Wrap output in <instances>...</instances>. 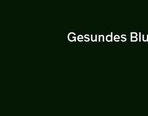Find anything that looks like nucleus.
<instances>
[{
    "mask_svg": "<svg viewBox=\"0 0 148 116\" xmlns=\"http://www.w3.org/2000/svg\"><path fill=\"white\" fill-rule=\"evenodd\" d=\"M112 33H111V35H108L106 37V40L108 41V42H111L112 40Z\"/></svg>",
    "mask_w": 148,
    "mask_h": 116,
    "instance_id": "f257e3e1",
    "label": "nucleus"
},
{
    "mask_svg": "<svg viewBox=\"0 0 148 116\" xmlns=\"http://www.w3.org/2000/svg\"><path fill=\"white\" fill-rule=\"evenodd\" d=\"M137 40L138 38L137 37H131V42H137Z\"/></svg>",
    "mask_w": 148,
    "mask_h": 116,
    "instance_id": "f03ea898",
    "label": "nucleus"
},
{
    "mask_svg": "<svg viewBox=\"0 0 148 116\" xmlns=\"http://www.w3.org/2000/svg\"><path fill=\"white\" fill-rule=\"evenodd\" d=\"M114 40H115L116 42L120 41V37H119V36L116 35V36L114 37Z\"/></svg>",
    "mask_w": 148,
    "mask_h": 116,
    "instance_id": "7ed1b4c3",
    "label": "nucleus"
},
{
    "mask_svg": "<svg viewBox=\"0 0 148 116\" xmlns=\"http://www.w3.org/2000/svg\"><path fill=\"white\" fill-rule=\"evenodd\" d=\"M143 40L144 42H148V35L147 36V37H145V35H143Z\"/></svg>",
    "mask_w": 148,
    "mask_h": 116,
    "instance_id": "20e7f679",
    "label": "nucleus"
},
{
    "mask_svg": "<svg viewBox=\"0 0 148 116\" xmlns=\"http://www.w3.org/2000/svg\"><path fill=\"white\" fill-rule=\"evenodd\" d=\"M77 40H79V42H82L83 41V36L81 35H79V37H77Z\"/></svg>",
    "mask_w": 148,
    "mask_h": 116,
    "instance_id": "39448f33",
    "label": "nucleus"
},
{
    "mask_svg": "<svg viewBox=\"0 0 148 116\" xmlns=\"http://www.w3.org/2000/svg\"><path fill=\"white\" fill-rule=\"evenodd\" d=\"M125 36V35H122L121 36V38H122V41H123V42H125V41H126L127 40V39L126 38H124Z\"/></svg>",
    "mask_w": 148,
    "mask_h": 116,
    "instance_id": "423d86ee",
    "label": "nucleus"
},
{
    "mask_svg": "<svg viewBox=\"0 0 148 116\" xmlns=\"http://www.w3.org/2000/svg\"><path fill=\"white\" fill-rule=\"evenodd\" d=\"M137 33H131V37H137Z\"/></svg>",
    "mask_w": 148,
    "mask_h": 116,
    "instance_id": "0eeeda50",
    "label": "nucleus"
},
{
    "mask_svg": "<svg viewBox=\"0 0 148 116\" xmlns=\"http://www.w3.org/2000/svg\"><path fill=\"white\" fill-rule=\"evenodd\" d=\"M87 36H89V35H87ZM85 38H86V35H85ZM90 38H87V40H85V41H86V42H88V41H90Z\"/></svg>",
    "mask_w": 148,
    "mask_h": 116,
    "instance_id": "6e6552de",
    "label": "nucleus"
},
{
    "mask_svg": "<svg viewBox=\"0 0 148 116\" xmlns=\"http://www.w3.org/2000/svg\"><path fill=\"white\" fill-rule=\"evenodd\" d=\"M139 41H141V39H140V33H139Z\"/></svg>",
    "mask_w": 148,
    "mask_h": 116,
    "instance_id": "1a4fd4ad",
    "label": "nucleus"
}]
</instances>
